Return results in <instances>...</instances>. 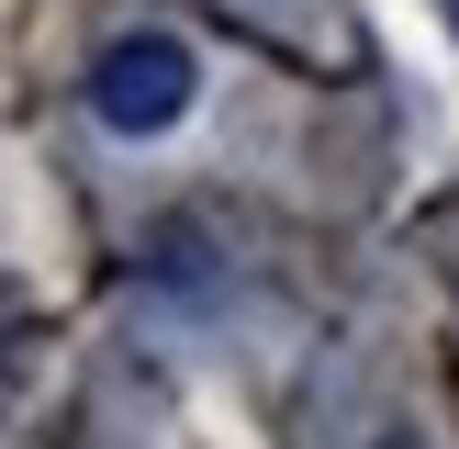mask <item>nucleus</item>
<instances>
[{"label":"nucleus","mask_w":459,"mask_h":449,"mask_svg":"<svg viewBox=\"0 0 459 449\" xmlns=\"http://www.w3.org/2000/svg\"><path fill=\"white\" fill-rule=\"evenodd\" d=\"M79 101H90V124H101V135L146 146V135H169L179 112L202 101V57H191V34H169V22H124V34L90 57Z\"/></svg>","instance_id":"f257e3e1"},{"label":"nucleus","mask_w":459,"mask_h":449,"mask_svg":"<svg viewBox=\"0 0 459 449\" xmlns=\"http://www.w3.org/2000/svg\"><path fill=\"white\" fill-rule=\"evenodd\" d=\"M370 449H426V438H415V427H393V438H370Z\"/></svg>","instance_id":"f03ea898"}]
</instances>
